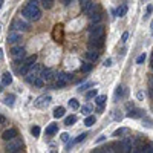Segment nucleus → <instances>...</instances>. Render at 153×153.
I'll return each instance as SVG.
<instances>
[{
  "label": "nucleus",
  "instance_id": "nucleus-1",
  "mask_svg": "<svg viewBox=\"0 0 153 153\" xmlns=\"http://www.w3.org/2000/svg\"><path fill=\"white\" fill-rule=\"evenodd\" d=\"M22 14H23L25 19H26V20H31V22H37V20H40L41 11H40V8H38L37 0H29V2H28V5L23 8Z\"/></svg>",
  "mask_w": 153,
  "mask_h": 153
},
{
  "label": "nucleus",
  "instance_id": "nucleus-2",
  "mask_svg": "<svg viewBox=\"0 0 153 153\" xmlns=\"http://www.w3.org/2000/svg\"><path fill=\"white\" fill-rule=\"evenodd\" d=\"M22 147H23V141L20 138H12L8 141L6 144V152H9V153H17V152H22Z\"/></svg>",
  "mask_w": 153,
  "mask_h": 153
},
{
  "label": "nucleus",
  "instance_id": "nucleus-3",
  "mask_svg": "<svg viewBox=\"0 0 153 153\" xmlns=\"http://www.w3.org/2000/svg\"><path fill=\"white\" fill-rule=\"evenodd\" d=\"M41 71H43V66H41V64H35V63H34V64H32L31 68H29V71H28V74H26L28 81L32 83V80H34V78L40 77Z\"/></svg>",
  "mask_w": 153,
  "mask_h": 153
},
{
  "label": "nucleus",
  "instance_id": "nucleus-4",
  "mask_svg": "<svg viewBox=\"0 0 153 153\" xmlns=\"http://www.w3.org/2000/svg\"><path fill=\"white\" fill-rule=\"evenodd\" d=\"M52 38L54 41H57V43H61L64 38V29H63V25H55L52 29Z\"/></svg>",
  "mask_w": 153,
  "mask_h": 153
},
{
  "label": "nucleus",
  "instance_id": "nucleus-5",
  "mask_svg": "<svg viewBox=\"0 0 153 153\" xmlns=\"http://www.w3.org/2000/svg\"><path fill=\"white\" fill-rule=\"evenodd\" d=\"M12 31H20V32H23V31H28L29 29V25H28L26 20H23V19H15L14 22H12Z\"/></svg>",
  "mask_w": 153,
  "mask_h": 153
},
{
  "label": "nucleus",
  "instance_id": "nucleus-6",
  "mask_svg": "<svg viewBox=\"0 0 153 153\" xmlns=\"http://www.w3.org/2000/svg\"><path fill=\"white\" fill-rule=\"evenodd\" d=\"M100 37H104V26H103V25H95L89 31V40L90 38H100Z\"/></svg>",
  "mask_w": 153,
  "mask_h": 153
},
{
  "label": "nucleus",
  "instance_id": "nucleus-7",
  "mask_svg": "<svg viewBox=\"0 0 153 153\" xmlns=\"http://www.w3.org/2000/svg\"><path fill=\"white\" fill-rule=\"evenodd\" d=\"M69 83V78H68V74L64 72H58L55 75V87H64L66 84Z\"/></svg>",
  "mask_w": 153,
  "mask_h": 153
},
{
  "label": "nucleus",
  "instance_id": "nucleus-8",
  "mask_svg": "<svg viewBox=\"0 0 153 153\" xmlns=\"http://www.w3.org/2000/svg\"><path fill=\"white\" fill-rule=\"evenodd\" d=\"M11 57L15 61L25 58V48H22V46H12V49H11Z\"/></svg>",
  "mask_w": 153,
  "mask_h": 153
},
{
  "label": "nucleus",
  "instance_id": "nucleus-9",
  "mask_svg": "<svg viewBox=\"0 0 153 153\" xmlns=\"http://www.w3.org/2000/svg\"><path fill=\"white\" fill-rule=\"evenodd\" d=\"M51 101H52V98L49 97V95H41V97L37 98L35 106L40 107V109H44V107H48L49 104H51Z\"/></svg>",
  "mask_w": 153,
  "mask_h": 153
},
{
  "label": "nucleus",
  "instance_id": "nucleus-10",
  "mask_svg": "<svg viewBox=\"0 0 153 153\" xmlns=\"http://www.w3.org/2000/svg\"><path fill=\"white\" fill-rule=\"evenodd\" d=\"M22 32L20 31H11L9 32V35H8V43H11V44H17L19 41H22Z\"/></svg>",
  "mask_w": 153,
  "mask_h": 153
},
{
  "label": "nucleus",
  "instance_id": "nucleus-11",
  "mask_svg": "<svg viewBox=\"0 0 153 153\" xmlns=\"http://www.w3.org/2000/svg\"><path fill=\"white\" fill-rule=\"evenodd\" d=\"M103 44H104V37H100V38H90L89 40V49H101Z\"/></svg>",
  "mask_w": 153,
  "mask_h": 153
},
{
  "label": "nucleus",
  "instance_id": "nucleus-12",
  "mask_svg": "<svg viewBox=\"0 0 153 153\" xmlns=\"http://www.w3.org/2000/svg\"><path fill=\"white\" fill-rule=\"evenodd\" d=\"M133 141H135V138H124L121 141L123 152H132V148H133Z\"/></svg>",
  "mask_w": 153,
  "mask_h": 153
},
{
  "label": "nucleus",
  "instance_id": "nucleus-13",
  "mask_svg": "<svg viewBox=\"0 0 153 153\" xmlns=\"http://www.w3.org/2000/svg\"><path fill=\"white\" fill-rule=\"evenodd\" d=\"M142 147H144V139L142 138H135L132 152H135V153H139V152H141L142 153Z\"/></svg>",
  "mask_w": 153,
  "mask_h": 153
},
{
  "label": "nucleus",
  "instance_id": "nucleus-14",
  "mask_svg": "<svg viewBox=\"0 0 153 153\" xmlns=\"http://www.w3.org/2000/svg\"><path fill=\"white\" fill-rule=\"evenodd\" d=\"M15 136H17V130H15V129H6V130L2 133V139H5V141H9V139L15 138Z\"/></svg>",
  "mask_w": 153,
  "mask_h": 153
},
{
  "label": "nucleus",
  "instance_id": "nucleus-15",
  "mask_svg": "<svg viewBox=\"0 0 153 153\" xmlns=\"http://www.w3.org/2000/svg\"><path fill=\"white\" fill-rule=\"evenodd\" d=\"M40 77L44 80V83H48V81H51L54 78V71L52 69H43L41 74H40Z\"/></svg>",
  "mask_w": 153,
  "mask_h": 153
},
{
  "label": "nucleus",
  "instance_id": "nucleus-16",
  "mask_svg": "<svg viewBox=\"0 0 153 153\" xmlns=\"http://www.w3.org/2000/svg\"><path fill=\"white\" fill-rule=\"evenodd\" d=\"M95 11H97V3L92 2V0H90V3L84 8V9H83V12H84L86 15H89V17H90L92 14H95Z\"/></svg>",
  "mask_w": 153,
  "mask_h": 153
},
{
  "label": "nucleus",
  "instance_id": "nucleus-17",
  "mask_svg": "<svg viewBox=\"0 0 153 153\" xmlns=\"http://www.w3.org/2000/svg\"><path fill=\"white\" fill-rule=\"evenodd\" d=\"M86 57H87V60H90V61H97L98 57H100V52H98V49H89V51L86 52Z\"/></svg>",
  "mask_w": 153,
  "mask_h": 153
},
{
  "label": "nucleus",
  "instance_id": "nucleus-18",
  "mask_svg": "<svg viewBox=\"0 0 153 153\" xmlns=\"http://www.w3.org/2000/svg\"><path fill=\"white\" fill-rule=\"evenodd\" d=\"M57 132H58V124H57V123H51V124L46 127V135H48V136L55 135Z\"/></svg>",
  "mask_w": 153,
  "mask_h": 153
},
{
  "label": "nucleus",
  "instance_id": "nucleus-19",
  "mask_svg": "<svg viewBox=\"0 0 153 153\" xmlns=\"http://www.w3.org/2000/svg\"><path fill=\"white\" fill-rule=\"evenodd\" d=\"M93 61H83V63H81V66H80V71L81 72H90V71H92V69H93Z\"/></svg>",
  "mask_w": 153,
  "mask_h": 153
},
{
  "label": "nucleus",
  "instance_id": "nucleus-20",
  "mask_svg": "<svg viewBox=\"0 0 153 153\" xmlns=\"http://www.w3.org/2000/svg\"><path fill=\"white\" fill-rule=\"evenodd\" d=\"M142 110L141 109H132L129 110V113H127V117L129 118H139V117H142Z\"/></svg>",
  "mask_w": 153,
  "mask_h": 153
},
{
  "label": "nucleus",
  "instance_id": "nucleus-21",
  "mask_svg": "<svg viewBox=\"0 0 153 153\" xmlns=\"http://www.w3.org/2000/svg\"><path fill=\"white\" fill-rule=\"evenodd\" d=\"M64 107L63 106H58V107H55V109H54V118L55 119H58V118H61L64 115Z\"/></svg>",
  "mask_w": 153,
  "mask_h": 153
},
{
  "label": "nucleus",
  "instance_id": "nucleus-22",
  "mask_svg": "<svg viewBox=\"0 0 153 153\" xmlns=\"http://www.w3.org/2000/svg\"><path fill=\"white\" fill-rule=\"evenodd\" d=\"M11 83H12V75L9 72H5V74H3V77H2V84L9 86Z\"/></svg>",
  "mask_w": 153,
  "mask_h": 153
},
{
  "label": "nucleus",
  "instance_id": "nucleus-23",
  "mask_svg": "<svg viewBox=\"0 0 153 153\" xmlns=\"http://www.w3.org/2000/svg\"><path fill=\"white\" fill-rule=\"evenodd\" d=\"M3 103H5L6 106L12 107V106H14V103H15V95H6L5 100H3Z\"/></svg>",
  "mask_w": 153,
  "mask_h": 153
},
{
  "label": "nucleus",
  "instance_id": "nucleus-24",
  "mask_svg": "<svg viewBox=\"0 0 153 153\" xmlns=\"http://www.w3.org/2000/svg\"><path fill=\"white\" fill-rule=\"evenodd\" d=\"M35 61H37V55H29V57H26V58L23 60V64H26V66H29V68H31Z\"/></svg>",
  "mask_w": 153,
  "mask_h": 153
},
{
  "label": "nucleus",
  "instance_id": "nucleus-25",
  "mask_svg": "<svg viewBox=\"0 0 153 153\" xmlns=\"http://www.w3.org/2000/svg\"><path fill=\"white\" fill-rule=\"evenodd\" d=\"M95 121H97V118H95L93 115H87V118L84 119V126L90 127V126H93V124H95Z\"/></svg>",
  "mask_w": 153,
  "mask_h": 153
},
{
  "label": "nucleus",
  "instance_id": "nucleus-26",
  "mask_svg": "<svg viewBox=\"0 0 153 153\" xmlns=\"http://www.w3.org/2000/svg\"><path fill=\"white\" fill-rule=\"evenodd\" d=\"M106 100H107V97H106V95H100V97H95V103H97L98 106H103V107H104V103H106Z\"/></svg>",
  "mask_w": 153,
  "mask_h": 153
},
{
  "label": "nucleus",
  "instance_id": "nucleus-27",
  "mask_svg": "<svg viewBox=\"0 0 153 153\" xmlns=\"http://www.w3.org/2000/svg\"><path fill=\"white\" fill-rule=\"evenodd\" d=\"M32 84L37 86V87H43V86H44V80H43L41 77H37V78H34V80H32Z\"/></svg>",
  "mask_w": 153,
  "mask_h": 153
},
{
  "label": "nucleus",
  "instance_id": "nucleus-28",
  "mask_svg": "<svg viewBox=\"0 0 153 153\" xmlns=\"http://www.w3.org/2000/svg\"><path fill=\"white\" fill-rule=\"evenodd\" d=\"M115 14L118 15V17H124V15L127 14V6H119L117 11H115Z\"/></svg>",
  "mask_w": 153,
  "mask_h": 153
},
{
  "label": "nucleus",
  "instance_id": "nucleus-29",
  "mask_svg": "<svg viewBox=\"0 0 153 153\" xmlns=\"http://www.w3.org/2000/svg\"><path fill=\"white\" fill-rule=\"evenodd\" d=\"M77 123V117L75 115H71V117H68L64 119V126H72V124Z\"/></svg>",
  "mask_w": 153,
  "mask_h": 153
},
{
  "label": "nucleus",
  "instance_id": "nucleus-30",
  "mask_svg": "<svg viewBox=\"0 0 153 153\" xmlns=\"http://www.w3.org/2000/svg\"><path fill=\"white\" fill-rule=\"evenodd\" d=\"M69 107H71V109H74V110L80 107V103H78L77 98H71V100H69Z\"/></svg>",
  "mask_w": 153,
  "mask_h": 153
},
{
  "label": "nucleus",
  "instance_id": "nucleus-31",
  "mask_svg": "<svg viewBox=\"0 0 153 153\" xmlns=\"http://www.w3.org/2000/svg\"><path fill=\"white\" fill-rule=\"evenodd\" d=\"M97 93H98V89H90V90L86 92V98H87V100H90V98H95V97H97Z\"/></svg>",
  "mask_w": 153,
  "mask_h": 153
},
{
  "label": "nucleus",
  "instance_id": "nucleus-32",
  "mask_svg": "<svg viewBox=\"0 0 153 153\" xmlns=\"http://www.w3.org/2000/svg\"><path fill=\"white\" fill-rule=\"evenodd\" d=\"M142 153H153V142L144 144V147H142Z\"/></svg>",
  "mask_w": 153,
  "mask_h": 153
},
{
  "label": "nucleus",
  "instance_id": "nucleus-33",
  "mask_svg": "<svg viewBox=\"0 0 153 153\" xmlns=\"http://www.w3.org/2000/svg\"><path fill=\"white\" fill-rule=\"evenodd\" d=\"M92 86H93V83H92V81H87V83H84V84H81L80 87H78V92H83V90H86V89L92 87Z\"/></svg>",
  "mask_w": 153,
  "mask_h": 153
},
{
  "label": "nucleus",
  "instance_id": "nucleus-34",
  "mask_svg": "<svg viewBox=\"0 0 153 153\" xmlns=\"http://www.w3.org/2000/svg\"><path fill=\"white\" fill-rule=\"evenodd\" d=\"M89 19H90V22H92V23H97V22H100V20H101V14H92Z\"/></svg>",
  "mask_w": 153,
  "mask_h": 153
},
{
  "label": "nucleus",
  "instance_id": "nucleus-35",
  "mask_svg": "<svg viewBox=\"0 0 153 153\" xmlns=\"http://www.w3.org/2000/svg\"><path fill=\"white\" fill-rule=\"evenodd\" d=\"M123 93H124L123 87H121V86H118L117 90H115V98H117V100H118V98H121V97H123Z\"/></svg>",
  "mask_w": 153,
  "mask_h": 153
},
{
  "label": "nucleus",
  "instance_id": "nucleus-36",
  "mask_svg": "<svg viewBox=\"0 0 153 153\" xmlns=\"http://www.w3.org/2000/svg\"><path fill=\"white\" fill-rule=\"evenodd\" d=\"M41 3H43V6L46 8V9H49V8H52L54 0H41Z\"/></svg>",
  "mask_w": 153,
  "mask_h": 153
},
{
  "label": "nucleus",
  "instance_id": "nucleus-37",
  "mask_svg": "<svg viewBox=\"0 0 153 153\" xmlns=\"http://www.w3.org/2000/svg\"><path fill=\"white\" fill-rule=\"evenodd\" d=\"M81 112L84 113V115H89L90 112H92V107H90V106H83L81 107Z\"/></svg>",
  "mask_w": 153,
  "mask_h": 153
},
{
  "label": "nucleus",
  "instance_id": "nucleus-38",
  "mask_svg": "<svg viewBox=\"0 0 153 153\" xmlns=\"http://www.w3.org/2000/svg\"><path fill=\"white\" fill-rule=\"evenodd\" d=\"M31 133L34 135V136H40V127H38V126H34V127L31 129Z\"/></svg>",
  "mask_w": 153,
  "mask_h": 153
},
{
  "label": "nucleus",
  "instance_id": "nucleus-39",
  "mask_svg": "<svg viewBox=\"0 0 153 153\" xmlns=\"http://www.w3.org/2000/svg\"><path fill=\"white\" fill-rule=\"evenodd\" d=\"M144 61H146V54H141V55L136 58V64H142Z\"/></svg>",
  "mask_w": 153,
  "mask_h": 153
},
{
  "label": "nucleus",
  "instance_id": "nucleus-40",
  "mask_svg": "<svg viewBox=\"0 0 153 153\" xmlns=\"http://www.w3.org/2000/svg\"><path fill=\"white\" fill-rule=\"evenodd\" d=\"M124 132H126V129H124V127H121V129H118V130L113 132V136H119V135H123Z\"/></svg>",
  "mask_w": 153,
  "mask_h": 153
},
{
  "label": "nucleus",
  "instance_id": "nucleus-41",
  "mask_svg": "<svg viewBox=\"0 0 153 153\" xmlns=\"http://www.w3.org/2000/svg\"><path fill=\"white\" fill-rule=\"evenodd\" d=\"M90 3V0H80V5H81V9H84L86 6H87Z\"/></svg>",
  "mask_w": 153,
  "mask_h": 153
},
{
  "label": "nucleus",
  "instance_id": "nucleus-42",
  "mask_svg": "<svg viewBox=\"0 0 153 153\" xmlns=\"http://www.w3.org/2000/svg\"><path fill=\"white\" fill-rule=\"evenodd\" d=\"M60 139H61L63 142H68V141H69V135H68V133H61Z\"/></svg>",
  "mask_w": 153,
  "mask_h": 153
},
{
  "label": "nucleus",
  "instance_id": "nucleus-43",
  "mask_svg": "<svg viewBox=\"0 0 153 153\" xmlns=\"http://www.w3.org/2000/svg\"><path fill=\"white\" fill-rule=\"evenodd\" d=\"M86 136H87L86 133H81V135H80V136H78V138L75 139V142H81V141H84V138H86Z\"/></svg>",
  "mask_w": 153,
  "mask_h": 153
},
{
  "label": "nucleus",
  "instance_id": "nucleus-44",
  "mask_svg": "<svg viewBox=\"0 0 153 153\" xmlns=\"http://www.w3.org/2000/svg\"><path fill=\"white\" fill-rule=\"evenodd\" d=\"M152 11H153V6L148 5V6H147V12H146V15H144V17H148V15L152 14Z\"/></svg>",
  "mask_w": 153,
  "mask_h": 153
},
{
  "label": "nucleus",
  "instance_id": "nucleus-45",
  "mask_svg": "<svg viewBox=\"0 0 153 153\" xmlns=\"http://www.w3.org/2000/svg\"><path fill=\"white\" fill-rule=\"evenodd\" d=\"M127 38H129V32H124V34H123V37H121V41H123V43H126V41H127Z\"/></svg>",
  "mask_w": 153,
  "mask_h": 153
},
{
  "label": "nucleus",
  "instance_id": "nucleus-46",
  "mask_svg": "<svg viewBox=\"0 0 153 153\" xmlns=\"http://www.w3.org/2000/svg\"><path fill=\"white\" fill-rule=\"evenodd\" d=\"M144 123H146V126H147V127H152V126H153L152 119H148V118H144Z\"/></svg>",
  "mask_w": 153,
  "mask_h": 153
},
{
  "label": "nucleus",
  "instance_id": "nucleus-47",
  "mask_svg": "<svg viewBox=\"0 0 153 153\" xmlns=\"http://www.w3.org/2000/svg\"><path fill=\"white\" fill-rule=\"evenodd\" d=\"M104 66H106V68H109V66H112V58H107V60L104 61Z\"/></svg>",
  "mask_w": 153,
  "mask_h": 153
},
{
  "label": "nucleus",
  "instance_id": "nucleus-48",
  "mask_svg": "<svg viewBox=\"0 0 153 153\" xmlns=\"http://www.w3.org/2000/svg\"><path fill=\"white\" fill-rule=\"evenodd\" d=\"M74 142H75V141H74ZM74 142L71 141V142H68V144H66V150H71V147L74 146Z\"/></svg>",
  "mask_w": 153,
  "mask_h": 153
},
{
  "label": "nucleus",
  "instance_id": "nucleus-49",
  "mask_svg": "<svg viewBox=\"0 0 153 153\" xmlns=\"http://www.w3.org/2000/svg\"><path fill=\"white\" fill-rule=\"evenodd\" d=\"M104 139H106V136H104V135H103V136H100V138H98V139H97V142H103V141H104Z\"/></svg>",
  "mask_w": 153,
  "mask_h": 153
},
{
  "label": "nucleus",
  "instance_id": "nucleus-50",
  "mask_svg": "<svg viewBox=\"0 0 153 153\" xmlns=\"http://www.w3.org/2000/svg\"><path fill=\"white\" fill-rule=\"evenodd\" d=\"M5 121H6V118H5V117H2V115H0V124H3Z\"/></svg>",
  "mask_w": 153,
  "mask_h": 153
},
{
  "label": "nucleus",
  "instance_id": "nucleus-51",
  "mask_svg": "<svg viewBox=\"0 0 153 153\" xmlns=\"http://www.w3.org/2000/svg\"><path fill=\"white\" fill-rule=\"evenodd\" d=\"M150 89H152V95H153V78H152V81H150Z\"/></svg>",
  "mask_w": 153,
  "mask_h": 153
},
{
  "label": "nucleus",
  "instance_id": "nucleus-52",
  "mask_svg": "<svg viewBox=\"0 0 153 153\" xmlns=\"http://www.w3.org/2000/svg\"><path fill=\"white\" fill-rule=\"evenodd\" d=\"M61 2H63L64 5H69V3H71V0H61Z\"/></svg>",
  "mask_w": 153,
  "mask_h": 153
},
{
  "label": "nucleus",
  "instance_id": "nucleus-53",
  "mask_svg": "<svg viewBox=\"0 0 153 153\" xmlns=\"http://www.w3.org/2000/svg\"><path fill=\"white\" fill-rule=\"evenodd\" d=\"M3 2H5V0H0V9H2V6H3Z\"/></svg>",
  "mask_w": 153,
  "mask_h": 153
},
{
  "label": "nucleus",
  "instance_id": "nucleus-54",
  "mask_svg": "<svg viewBox=\"0 0 153 153\" xmlns=\"http://www.w3.org/2000/svg\"><path fill=\"white\" fill-rule=\"evenodd\" d=\"M150 29H152V32H153V22L150 23Z\"/></svg>",
  "mask_w": 153,
  "mask_h": 153
},
{
  "label": "nucleus",
  "instance_id": "nucleus-55",
  "mask_svg": "<svg viewBox=\"0 0 153 153\" xmlns=\"http://www.w3.org/2000/svg\"><path fill=\"white\" fill-rule=\"evenodd\" d=\"M150 64H152V69H153V57H152V61H150Z\"/></svg>",
  "mask_w": 153,
  "mask_h": 153
},
{
  "label": "nucleus",
  "instance_id": "nucleus-56",
  "mask_svg": "<svg viewBox=\"0 0 153 153\" xmlns=\"http://www.w3.org/2000/svg\"><path fill=\"white\" fill-rule=\"evenodd\" d=\"M2 90H3V87H2V84H0V92H2Z\"/></svg>",
  "mask_w": 153,
  "mask_h": 153
},
{
  "label": "nucleus",
  "instance_id": "nucleus-57",
  "mask_svg": "<svg viewBox=\"0 0 153 153\" xmlns=\"http://www.w3.org/2000/svg\"><path fill=\"white\" fill-rule=\"evenodd\" d=\"M0 58H2V49H0Z\"/></svg>",
  "mask_w": 153,
  "mask_h": 153
}]
</instances>
